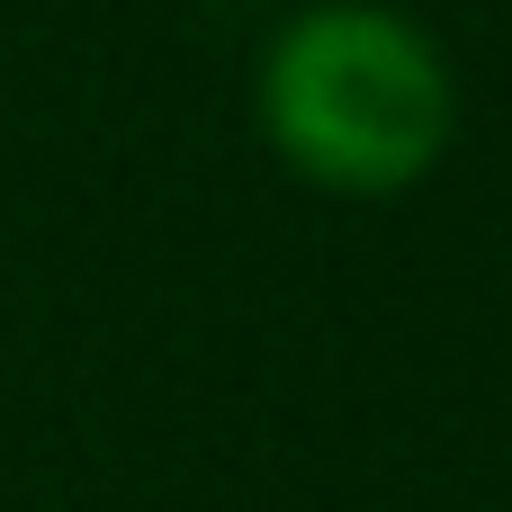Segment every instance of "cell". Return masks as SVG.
Listing matches in <instances>:
<instances>
[{
  "label": "cell",
  "instance_id": "obj_1",
  "mask_svg": "<svg viewBox=\"0 0 512 512\" xmlns=\"http://www.w3.org/2000/svg\"><path fill=\"white\" fill-rule=\"evenodd\" d=\"M261 126L315 189L387 198L450 153L459 90L414 18L378 0H324L279 27L261 63Z\"/></svg>",
  "mask_w": 512,
  "mask_h": 512
}]
</instances>
